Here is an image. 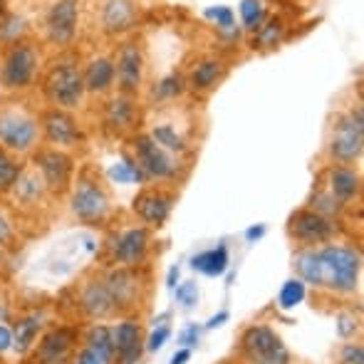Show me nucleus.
Returning a JSON list of instances; mask_svg holds the SVG:
<instances>
[{"label": "nucleus", "instance_id": "nucleus-48", "mask_svg": "<svg viewBox=\"0 0 364 364\" xmlns=\"http://www.w3.org/2000/svg\"><path fill=\"white\" fill-rule=\"evenodd\" d=\"M263 235H265V225H253V228L245 230V238L248 240H258V238H263Z\"/></svg>", "mask_w": 364, "mask_h": 364}, {"label": "nucleus", "instance_id": "nucleus-27", "mask_svg": "<svg viewBox=\"0 0 364 364\" xmlns=\"http://www.w3.org/2000/svg\"><path fill=\"white\" fill-rule=\"evenodd\" d=\"M228 265H230L228 245H223V243L211 250H203V253H198L191 258V268L203 275H208V278H220V275L228 270Z\"/></svg>", "mask_w": 364, "mask_h": 364}, {"label": "nucleus", "instance_id": "nucleus-1", "mask_svg": "<svg viewBox=\"0 0 364 364\" xmlns=\"http://www.w3.org/2000/svg\"><path fill=\"white\" fill-rule=\"evenodd\" d=\"M295 275L315 290L335 295H355L360 290L362 253L355 245L327 243L320 248H300L292 255Z\"/></svg>", "mask_w": 364, "mask_h": 364}, {"label": "nucleus", "instance_id": "nucleus-22", "mask_svg": "<svg viewBox=\"0 0 364 364\" xmlns=\"http://www.w3.org/2000/svg\"><path fill=\"white\" fill-rule=\"evenodd\" d=\"M139 10L134 0H102L100 25L109 38H119L136 28Z\"/></svg>", "mask_w": 364, "mask_h": 364}, {"label": "nucleus", "instance_id": "nucleus-50", "mask_svg": "<svg viewBox=\"0 0 364 364\" xmlns=\"http://www.w3.org/2000/svg\"><path fill=\"white\" fill-rule=\"evenodd\" d=\"M8 250H3V248H0V275H3V270L5 268H8Z\"/></svg>", "mask_w": 364, "mask_h": 364}, {"label": "nucleus", "instance_id": "nucleus-10", "mask_svg": "<svg viewBox=\"0 0 364 364\" xmlns=\"http://www.w3.org/2000/svg\"><path fill=\"white\" fill-rule=\"evenodd\" d=\"M30 166L43 176L53 198H63L70 193L75 181V159L70 151H63V149L55 146H40L30 156Z\"/></svg>", "mask_w": 364, "mask_h": 364}, {"label": "nucleus", "instance_id": "nucleus-43", "mask_svg": "<svg viewBox=\"0 0 364 364\" xmlns=\"http://www.w3.org/2000/svg\"><path fill=\"white\" fill-rule=\"evenodd\" d=\"M13 352V325L8 320H0V357Z\"/></svg>", "mask_w": 364, "mask_h": 364}, {"label": "nucleus", "instance_id": "nucleus-11", "mask_svg": "<svg viewBox=\"0 0 364 364\" xmlns=\"http://www.w3.org/2000/svg\"><path fill=\"white\" fill-rule=\"evenodd\" d=\"M288 235L300 248H320L335 240L337 220L322 216L312 208H297L288 218Z\"/></svg>", "mask_w": 364, "mask_h": 364}, {"label": "nucleus", "instance_id": "nucleus-32", "mask_svg": "<svg viewBox=\"0 0 364 364\" xmlns=\"http://www.w3.org/2000/svg\"><path fill=\"white\" fill-rule=\"evenodd\" d=\"M109 178H112V181H117V183H146L144 171H141L139 164H136L132 156H124V159H119L117 164H112Z\"/></svg>", "mask_w": 364, "mask_h": 364}, {"label": "nucleus", "instance_id": "nucleus-39", "mask_svg": "<svg viewBox=\"0 0 364 364\" xmlns=\"http://www.w3.org/2000/svg\"><path fill=\"white\" fill-rule=\"evenodd\" d=\"M340 364H364V347L362 342H345L340 347Z\"/></svg>", "mask_w": 364, "mask_h": 364}, {"label": "nucleus", "instance_id": "nucleus-16", "mask_svg": "<svg viewBox=\"0 0 364 364\" xmlns=\"http://www.w3.org/2000/svg\"><path fill=\"white\" fill-rule=\"evenodd\" d=\"M151 248V233L146 225H132L112 238L109 243V263L127 265V268H141L149 258Z\"/></svg>", "mask_w": 364, "mask_h": 364}, {"label": "nucleus", "instance_id": "nucleus-49", "mask_svg": "<svg viewBox=\"0 0 364 364\" xmlns=\"http://www.w3.org/2000/svg\"><path fill=\"white\" fill-rule=\"evenodd\" d=\"M176 280H178V268H171V273H168V283H166V285L173 290V288H176Z\"/></svg>", "mask_w": 364, "mask_h": 364}, {"label": "nucleus", "instance_id": "nucleus-42", "mask_svg": "<svg viewBox=\"0 0 364 364\" xmlns=\"http://www.w3.org/2000/svg\"><path fill=\"white\" fill-rule=\"evenodd\" d=\"M168 337H171V327H168V325H159L156 330H154L151 335H149V340H146L144 350H149V352L161 350V347L166 345Z\"/></svg>", "mask_w": 364, "mask_h": 364}, {"label": "nucleus", "instance_id": "nucleus-47", "mask_svg": "<svg viewBox=\"0 0 364 364\" xmlns=\"http://www.w3.org/2000/svg\"><path fill=\"white\" fill-rule=\"evenodd\" d=\"M188 360H191V350H188V347H183V350H178L176 355L171 357V364H186Z\"/></svg>", "mask_w": 364, "mask_h": 364}, {"label": "nucleus", "instance_id": "nucleus-21", "mask_svg": "<svg viewBox=\"0 0 364 364\" xmlns=\"http://www.w3.org/2000/svg\"><path fill=\"white\" fill-rule=\"evenodd\" d=\"M105 129L112 134H132L139 127V105L132 95H117L107 100L102 112Z\"/></svg>", "mask_w": 364, "mask_h": 364}, {"label": "nucleus", "instance_id": "nucleus-9", "mask_svg": "<svg viewBox=\"0 0 364 364\" xmlns=\"http://www.w3.org/2000/svg\"><path fill=\"white\" fill-rule=\"evenodd\" d=\"M107 290L114 302L117 315H132L144 305L146 297V275L141 268H127V265H112L102 273Z\"/></svg>", "mask_w": 364, "mask_h": 364}, {"label": "nucleus", "instance_id": "nucleus-4", "mask_svg": "<svg viewBox=\"0 0 364 364\" xmlns=\"http://www.w3.org/2000/svg\"><path fill=\"white\" fill-rule=\"evenodd\" d=\"M43 97L55 109H68V112L80 109L87 97L80 60L75 58L55 60L43 77Z\"/></svg>", "mask_w": 364, "mask_h": 364}, {"label": "nucleus", "instance_id": "nucleus-38", "mask_svg": "<svg viewBox=\"0 0 364 364\" xmlns=\"http://www.w3.org/2000/svg\"><path fill=\"white\" fill-rule=\"evenodd\" d=\"M357 332H360V317H357L355 312H342V315L337 317V335H340L342 340H352Z\"/></svg>", "mask_w": 364, "mask_h": 364}, {"label": "nucleus", "instance_id": "nucleus-14", "mask_svg": "<svg viewBox=\"0 0 364 364\" xmlns=\"http://www.w3.org/2000/svg\"><path fill=\"white\" fill-rule=\"evenodd\" d=\"M40 129H43V141L48 146L73 151V149L85 144V129H82L80 119L68 109L48 107L40 114Z\"/></svg>", "mask_w": 364, "mask_h": 364}, {"label": "nucleus", "instance_id": "nucleus-25", "mask_svg": "<svg viewBox=\"0 0 364 364\" xmlns=\"http://www.w3.org/2000/svg\"><path fill=\"white\" fill-rule=\"evenodd\" d=\"M82 77H85V90L87 95H109L114 90V63L112 58L102 55V58H95L82 68Z\"/></svg>", "mask_w": 364, "mask_h": 364}, {"label": "nucleus", "instance_id": "nucleus-8", "mask_svg": "<svg viewBox=\"0 0 364 364\" xmlns=\"http://www.w3.org/2000/svg\"><path fill=\"white\" fill-rule=\"evenodd\" d=\"M82 342V330L73 325L45 327L43 335L28 352V364H73L75 352Z\"/></svg>", "mask_w": 364, "mask_h": 364}, {"label": "nucleus", "instance_id": "nucleus-36", "mask_svg": "<svg viewBox=\"0 0 364 364\" xmlns=\"http://www.w3.org/2000/svg\"><path fill=\"white\" fill-rule=\"evenodd\" d=\"M302 300H305V283H302L300 278L288 280V283L283 285V290H280V295H278L280 310H292V307L300 305Z\"/></svg>", "mask_w": 364, "mask_h": 364}, {"label": "nucleus", "instance_id": "nucleus-13", "mask_svg": "<svg viewBox=\"0 0 364 364\" xmlns=\"http://www.w3.org/2000/svg\"><path fill=\"white\" fill-rule=\"evenodd\" d=\"M75 307L82 320H90V322H105V320L117 317L114 302H112L109 290H107L105 280H102V273L85 275V278L77 283Z\"/></svg>", "mask_w": 364, "mask_h": 364}, {"label": "nucleus", "instance_id": "nucleus-29", "mask_svg": "<svg viewBox=\"0 0 364 364\" xmlns=\"http://www.w3.org/2000/svg\"><path fill=\"white\" fill-rule=\"evenodd\" d=\"M25 159L15 156L13 151H8L5 146H0V196H8L13 191V186L18 183V178L25 171Z\"/></svg>", "mask_w": 364, "mask_h": 364}, {"label": "nucleus", "instance_id": "nucleus-45", "mask_svg": "<svg viewBox=\"0 0 364 364\" xmlns=\"http://www.w3.org/2000/svg\"><path fill=\"white\" fill-rule=\"evenodd\" d=\"M198 337H201V327H198V325H188L186 330L181 332L178 342H181V347H188V350H191V347L198 342Z\"/></svg>", "mask_w": 364, "mask_h": 364}, {"label": "nucleus", "instance_id": "nucleus-33", "mask_svg": "<svg viewBox=\"0 0 364 364\" xmlns=\"http://www.w3.org/2000/svg\"><path fill=\"white\" fill-rule=\"evenodd\" d=\"M307 208H312V211L322 213V216H327V218H332V220H337V218L342 216V211H345V208H342L340 203H337L335 198L330 196V191H327V188H317V191L310 196V203H307Z\"/></svg>", "mask_w": 364, "mask_h": 364}, {"label": "nucleus", "instance_id": "nucleus-19", "mask_svg": "<svg viewBox=\"0 0 364 364\" xmlns=\"http://www.w3.org/2000/svg\"><path fill=\"white\" fill-rule=\"evenodd\" d=\"M10 201L18 206V211L23 213H38L45 208V203L50 201V191L45 186L43 176L35 171L33 166H25L23 176L18 178V183L13 186V191L8 193Z\"/></svg>", "mask_w": 364, "mask_h": 364}, {"label": "nucleus", "instance_id": "nucleus-52", "mask_svg": "<svg viewBox=\"0 0 364 364\" xmlns=\"http://www.w3.org/2000/svg\"><path fill=\"white\" fill-rule=\"evenodd\" d=\"M25 364H28V362H25Z\"/></svg>", "mask_w": 364, "mask_h": 364}, {"label": "nucleus", "instance_id": "nucleus-34", "mask_svg": "<svg viewBox=\"0 0 364 364\" xmlns=\"http://www.w3.org/2000/svg\"><path fill=\"white\" fill-rule=\"evenodd\" d=\"M265 18H268V10H265L263 0H240V20H243L245 30L255 33Z\"/></svg>", "mask_w": 364, "mask_h": 364}, {"label": "nucleus", "instance_id": "nucleus-26", "mask_svg": "<svg viewBox=\"0 0 364 364\" xmlns=\"http://www.w3.org/2000/svg\"><path fill=\"white\" fill-rule=\"evenodd\" d=\"M82 345L90 347L102 364H114V340H112V327L105 322H92L82 330Z\"/></svg>", "mask_w": 364, "mask_h": 364}, {"label": "nucleus", "instance_id": "nucleus-2", "mask_svg": "<svg viewBox=\"0 0 364 364\" xmlns=\"http://www.w3.org/2000/svg\"><path fill=\"white\" fill-rule=\"evenodd\" d=\"M0 146L23 159L33 156L43 146L38 109L15 95L0 100Z\"/></svg>", "mask_w": 364, "mask_h": 364}, {"label": "nucleus", "instance_id": "nucleus-35", "mask_svg": "<svg viewBox=\"0 0 364 364\" xmlns=\"http://www.w3.org/2000/svg\"><path fill=\"white\" fill-rule=\"evenodd\" d=\"M0 248L13 253V250L20 248V233H18V225H15L13 216L0 206Z\"/></svg>", "mask_w": 364, "mask_h": 364}, {"label": "nucleus", "instance_id": "nucleus-40", "mask_svg": "<svg viewBox=\"0 0 364 364\" xmlns=\"http://www.w3.org/2000/svg\"><path fill=\"white\" fill-rule=\"evenodd\" d=\"M206 18L208 20H216V25H218L220 30H233L235 28L233 10L225 8V5H216V8H208L206 10Z\"/></svg>", "mask_w": 364, "mask_h": 364}, {"label": "nucleus", "instance_id": "nucleus-24", "mask_svg": "<svg viewBox=\"0 0 364 364\" xmlns=\"http://www.w3.org/2000/svg\"><path fill=\"white\" fill-rule=\"evenodd\" d=\"M48 327V317L43 310H30L25 315H20L13 325V352L18 357H28V352L33 350V345L38 342V337L43 335V330Z\"/></svg>", "mask_w": 364, "mask_h": 364}, {"label": "nucleus", "instance_id": "nucleus-28", "mask_svg": "<svg viewBox=\"0 0 364 364\" xmlns=\"http://www.w3.org/2000/svg\"><path fill=\"white\" fill-rule=\"evenodd\" d=\"M223 73H225V68L220 60L206 58L191 70V75H188V87H191L193 92H208L211 87L218 85V80L223 77Z\"/></svg>", "mask_w": 364, "mask_h": 364}, {"label": "nucleus", "instance_id": "nucleus-17", "mask_svg": "<svg viewBox=\"0 0 364 364\" xmlns=\"http://www.w3.org/2000/svg\"><path fill=\"white\" fill-rule=\"evenodd\" d=\"M80 25V0H55L45 15V35L55 48H70Z\"/></svg>", "mask_w": 364, "mask_h": 364}, {"label": "nucleus", "instance_id": "nucleus-37", "mask_svg": "<svg viewBox=\"0 0 364 364\" xmlns=\"http://www.w3.org/2000/svg\"><path fill=\"white\" fill-rule=\"evenodd\" d=\"M183 92V80L181 75H168L154 87V97L156 100H176L178 95Z\"/></svg>", "mask_w": 364, "mask_h": 364}, {"label": "nucleus", "instance_id": "nucleus-51", "mask_svg": "<svg viewBox=\"0 0 364 364\" xmlns=\"http://www.w3.org/2000/svg\"><path fill=\"white\" fill-rule=\"evenodd\" d=\"M5 15H8V3L0 0V18H5Z\"/></svg>", "mask_w": 364, "mask_h": 364}, {"label": "nucleus", "instance_id": "nucleus-7", "mask_svg": "<svg viewBox=\"0 0 364 364\" xmlns=\"http://www.w3.org/2000/svg\"><path fill=\"white\" fill-rule=\"evenodd\" d=\"M364 151V109L362 105L352 107L347 114H340L332 124V136L327 154L335 164L350 166L360 161Z\"/></svg>", "mask_w": 364, "mask_h": 364}, {"label": "nucleus", "instance_id": "nucleus-5", "mask_svg": "<svg viewBox=\"0 0 364 364\" xmlns=\"http://www.w3.org/2000/svg\"><path fill=\"white\" fill-rule=\"evenodd\" d=\"M68 206L77 223L85 225H100L112 216L109 193H107V188L102 186V181L90 168L77 173L73 188L68 193Z\"/></svg>", "mask_w": 364, "mask_h": 364}, {"label": "nucleus", "instance_id": "nucleus-12", "mask_svg": "<svg viewBox=\"0 0 364 364\" xmlns=\"http://www.w3.org/2000/svg\"><path fill=\"white\" fill-rule=\"evenodd\" d=\"M132 159L139 164L146 181H173L178 176L176 156L159 146L149 134H136L132 139Z\"/></svg>", "mask_w": 364, "mask_h": 364}, {"label": "nucleus", "instance_id": "nucleus-30", "mask_svg": "<svg viewBox=\"0 0 364 364\" xmlns=\"http://www.w3.org/2000/svg\"><path fill=\"white\" fill-rule=\"evenodd\" d=\"M285 38V23L280 18H265L260 28L253 33V48L258 50H273L283 43Z\"/></svg>", "mask_w": 364, "mask_h": 364}, {"label": "nucleus", "instance_id": "nucleus-18", "mask_svg": "<svg viewBox=\"0 0 364 364\" xmlns=\"http://www.w3.org/2000/svg\"><path fill=\"white\" fill-rule=\"evenodd\" d=\"M176 203V196L171 191L161 186H149V188H141L134 198V213L146 228H159L164 225L171 216V208Z\"/></svg>", "mask_w": 364, "mask_h": 364}, {"label": "nucleus", "instance_id": "nucleus-6", "mask_svg": "<svg viewBox=\"0 0 364 364\" xmlns=\"http://www.w3.org/2000/svg\"><path fill=\"white\" fill-rule=\"evenodd\" d=\"M238 357L243 364H292L283 337L263 322H255L243 330L238 340Z\"/></svg>", "mask_w": 364, "mask_h": 364}, {"label": "nucleus", "instance_id": "nucleus-41", "mask_svg": "<svg viewBox=\"0 0 364 364\" xmlns=\"http://www.w3.org/2000/svg\"><path fill=\"white\" fill-rule=\"evenodd\" d=\"M176 300L181 302L183 307H193L196 305V300H198V285L193 283V280H186V283H181V285H176Z\"/></svg>", "mask_w": 364, "mask_h": 364}, {"label": "nucleus", "instance_id": "nucleus-15", "mask_svg": "<svg viewBox=\"0 0 364 364\" xmlns=\"http://www.w3.org/2000/svg\"><path fill=\"white\" fill-rule=\"evenodd\" d=\"M114 63V87L119 90V95H132L136 97V92L144 85V53L141 45L134 40H124L117 48V55L112 58Z\"/></svg>", "mask_w": 364, "mask_h": 364}, {"label": "nucleus", "instance_id": "nucleus-3", "mask_svg": "<svg viewBox=\"0 0 364 364\" xmlns=\"http://www.w3.org/2000/svg\"><path fill=\"white\" fill-rule=\"evenodd\" d=\"M40 48L33 40H13L0 48V90L20 95L35 85L40 75Z\"/></svg>", "mask_w": 364, "mask_h": 364}, {"label": "nucleus", "instance_id": "nucleus-20", "mask_svg": "<svg viewBox=\"0 0 364 364\" xmlns=\"http://www.w3.org/2000/svg\"><path fill=\"white\" fill-rule=\"evenodd\" d=\"M112 340H114V364H136L144 355V332L132 317L112 327Z\"/></svg>", "mask_w": 364, "mask_h": 364}, {"label": "nucleus", "instance_id": "nucleus-44", "mask_svg": "<svg viewBox=\"0 0 364 364\" xmlns=\"http://www.w3.org/2000/svg\"><path fill=\"white\" fill-rule=\"evenodd\" d=\"M73 364H102V362H100V357H97L95 352L90 350V347H85L80 342V347H77V352H75Z\"/></svg>", "mask_w": 364, "mask_h": 364}, {"label": "nucleus", "instance_id": "nucleus-23", "mask_svg": "<svg viewBox=\"0 0 364 364\" xmlns=\"http://www.w3.org/2000/svg\"><path fill=\"white\" fill-rule=\"evenodd\" d=\"M327 191L342 208L352 206L362 196L360 171L352 166H342V164H332L327 171Z\"/></svg>", "mask_w": 364, "mask_h": 364}, {"label": "nucleus", "instance_id": "nucleus-31", "mask_svg": "<svg viewBox=\"0 0 364 364\" xmlns=\"http://www.w3.org/2000/svg\"><path fill=\"white\" fill-rule=\"evenodd\" d=\"M149 136H151V139L156 141V144L161 146V149H166L168 154H173V156H181V154L188 151L186 139H183V136L178 134V132L173 129L171 124H156Z\"/></svg>", "mask_w": 364, "mask_h": 364}, {"label": "nucleus", "instance_id": "nucleus-46", "mask_svg": "<svg viewBox=\"0 0 364 364\" xmlns=\"http://www.w3.org/2000/svg\"><path fill=\"white\" fill-rule=\"evenodd\" d=\"M225 320H228V312H225V310H220L218 315H213L211 320L206 322V327H208V330H213V327H220V325H223Z\"/></svg>", "mask_w": 364, "mask_h": 364}]
</instances>
